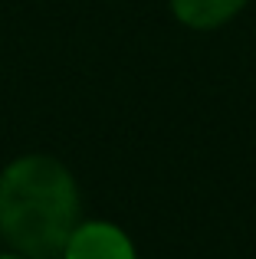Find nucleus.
Masks as SVG:
<instances>
[{"instance_id": "1", "label": "nucleus", "mask_w": 256, "mask_h": 259, "mask_svg": "<svg viewBox=\"0 0 256 259\" xmlns=\"http://www.w3.org/2000/svg\"><path fill=\"white\" fill-rule=\"evenodd\" d=\"M79 227V187L63 161L23 154L0 174V236L20 256L63 259Z\"/></svg>"}, {"instance_id": "2", "label": "nucleus", "mask_w": 256, "mask_h": 259, "mask_svg": "<svg viewBox=\"0 0 256 259\" xmlns=\"http://www.w3.org/2000/svg\"><path fill=\"white\" fill-rule=\"evenodd\" d=\"M63 259H138V253L122 227L105 220H89L72 230Z\"/></svg>"}, {"instance_id": "3", "label": "nucleus", "mask_w": 256, "mask_h": 259, "mask_svg": "<svg viewBox=\"0 0 256 259\" xmlns=\"http://www.w3.org/2000/svg\"><path fill=\"white\" fill-rule=\"evenodd\" d=\"M246 7V0H171V13L191 30H217Z\"/></svg>"}, {"instance_id": "4", "label": "nucleus", "mask_w": 256, "mask_h": 259, "mask_svg": "<svg viewBox=\"0 0 256 259\" xmlns=\"http://www.w3.org/2000/svg\"><path fill=\"white\" fill-rule=\"evenodd\" d=\"M0 259H30V256H20V253H0Z\"/></svg>"}]
</instances>
